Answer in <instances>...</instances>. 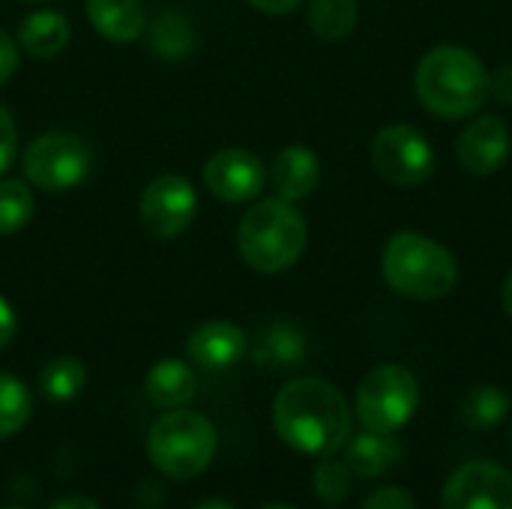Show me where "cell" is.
<instances>
[{"label":"cell","instance_id":"obj_1","mask_svg":"<svg viewBox=\"0 0 512 509\" xmlns=\"http://www.w3.org/2000/svg\"><path fill=\"white\" fill-rule=\"evenodd\" d=\"M279 438L306 456H336L351 438V411L345 396L324 378H294L273 402Z\"/></svg>","mask_w":512,"mask_h":509},{"label":"cell","instance_id":"obj_5","mask_svg":"<svg viewBox=\"0 0 512 509\" xmlns=\"http://www.w3.org/2000/svg\"><path fill=\"white\" fill-rule=\"evenodd\" d=\"M147 456L165 477L192 480L216 459V429L198 411L171 408L150 426Z\"/></svg>","mask_w":512,"mask_h":509},{"label":"cell","instance_id":"obj_32","mask_svg":"<svg viewBox=\"0 0 512 509\" xmlns=\"http://www.w3.org/2000/svg\"><path fill=\"white\" fill-rule=\"evenodd\" d=\"M252 3V9H258V12H264V15H288V12H294L303 0H249Z\"/></svg>","mask_w":512,"mask_h":509},{"label":"cell","instance_id":"obj_7","mask_svg":"<svg viewBox=\"0 0 512 509\" xmlns=\"http://www.w3.org/2000/svg\"><path fill=\"white\" fill-rule=\"evenodd\" d=\"M93 168L90 144L75 132H45L24 150V177L42 192H66L87 180Z\"/></svg>","mask_w":512,"mask_h":509},{"label":"cell","instance_id":"obj_39","mask_svg":"<svg viewBox=\"0 0 512 509\" xmlns=\"http://www.w3.org/2000/svg\"><path fill=\"white\" fill-rule=\"evenodd\" d=\"M510 441H512V432H510Z\"/></svg>","mask_w":512,"mask_h":509},{"label":"cell","instance_id":"obj_17","mask_svg":"<svg viewBox=\"0 0 512 509\" xmlns=\"http://www.w3.org/2000/svg\"><path fill=\"white\" fill-rule=\"evenodd\" d=\"M87 18L99 36L108 42H135L147 30V15L141 0H84Z\"/></svg>","mask_w":512,"mask_h":509},{"label":"cell","instance_id":"obj_4","mask_svg":"<svg viewBox=\"0 0 512 509\" xmlns=\"http://www.w3.org/2000/svg\"><path fill=\"white\" fill-rule=\"evenodd\" d=\"M381 273L408 300H441L459 282V264L450 249L417 231H399L387 240Z\"/></svg>","mask_w":512,"mask_h":509},{"label":"cell","instance_id":"obj_13","mask_svg":"<svg viewBox=\"0 0 512 509\" xmlns=\"http://www.w3.org/2000/svg\"><path fill=\"white\" fill-rule=\"evenodd\" d=\"M246 351H249V336L231 321H207L186 342L189 360L207 372L231 369L246 357Z\"/></svg>","mask_w":512,"mask_h":509},{"label":"cell","instance_id":"obj_34","mask_svg":"<svg viewBox=\"0 0 512 509\" xmlns=\"http://www.w3.org/2000/svg\"><path fill=\"white\" fill-rule=\"evenodd\" d=\"M501 300H504V312L512 318V270H510V276H507V282H504Z\"/></svg>","mask_w":512,"mask_h":509},{"label":"cell","instance_id":"obj_18","mask_svg":"<svg viewBox=\"0 0 512 509\" xmlns=\"http://www.w3.org/2000/svg\"><path fill=\"white\" fill-rule=\"evenodd\" d=\"M72 39V27L63 12L39 9L18 24V48L30 57H57Z\"/></svg>","mask_w":512,"mask_h":509},{"label":"cell","instance_id":"obj_23","mask_svg":"<svg viewBox=\"0 0 512 509\" xmlns=\"http://www.w3.org/2000/svg\"><path fill=\"white\" fill-rule=\"evenodd\" d=\"M84 384L87 369L78 357H57L39 375V387L51 402H72L84 390Z\"/></svg>","mask_w":512,"mask_h":509},{"label":"cell","instance_id":"obj_22","mask_svg":"<svg viewBox=\"0 0 512 509\" xmlns=\"http://www.w3.org/2000/svg\"><path fill=\"white\" fill-rule=\"evenodd\" d=\"M357 15H360L357 0H312L306 21L315 36L336 42L357 27Z\"/></svg>","mask_w":512,"mask_h":509},{"label":"cell","instance_id":"obj_14","mask_svg":"<svg viewBox=\"0 0 512 509\" xmlns=\"http://www.w3.org/2000/svg\"><path fill=\"white\" fill-rule=\"evenodd\" d=\"M405 459V444L396 438V432H372L366 429L357 438H348L345 444V462L354 477L360 480H378L390 474Z\"/></svg>","mask_w":512,"mask_h":509},{"label":"cell","instance_id":"obj_37","mask_svg":"<svg viewBox=\"0 0 512 509\" xmlns=\"http://www.w3.org/2000/svg\"><path fill=\"white\" fill-rule=\"evenodd\" d=\"M24 3H48V0H24Z\"/></svg>","mask_w":512,"mask_h":509},{"label":"cell","instance_id":"obj_36","mask_svg":"<svg viewBox=\"0 0 512 509\" xmlns=\"http://www.w3.org/2000/svg\"><path fill=\"white\" fill-rule=\"evenodd\" d=\"M258 509H294V507H288V504H264V507H258Z\"/></svg>","mask_w":512,"mask_h":509},{"label":"cell","instance_id":"obj_3","mask_svg":"<svg viewBox=\"0 0 512 509\" xmlns=\"http://www.w3.org/2000/svg\"><path fill=\"white\" fill-rule=\"evenodd\" d=\"M309 228L303 213L285 198L255 201L237 228V246L243 261L258 273H285L306 249Z\"/></svg>","mask_w":512,"mask_h":509},{"label":"cell","instance_id":"obj_6","mask_svg":"<svg viewBox=\"0 0 512 509\" xmlns=\"http://www.w3.org/2000/svg\"><path fill=\"white\" fill-rule=\"evenodd\" d=\"M417 405L420 384L399 363L375 366L357 387V417L372 432H399L417 414Z\"/></svg>","mask_w":512,"mask_h":509},{"label":"cell","instance_id":"obj_28","mask_svg":"<svg viewBox=\"0 0 512 509\" xmlns=\"http://www.w3.org/2000/svg\"><path fill=\"white\" fill-rule=\"evenodd\" d=\"M15 150H18V129L12 114L0 105V174L12 165Z\"/></svg>","mask_w":512,"mask_h":509},{"label":"cell","instance_id":"obj_8","mask_svg":"<svg viewBox=\"0 0 512 509\" xmlns=\"http://www.w3.org/2000/svg\"><path fill=\"white\" fill-rule=\"evenodd\" d=\"M372 165L375 171L402 189H414L420 183H426L435 174V150L429 144V138L423 132H417L408 123H393L384 126L375 138H372Z\"/></svg>","mask_w":512,"mask_h":509},{"label":"cell","instance_id":"obj_15","mask_svg":"<svg viewBox=\"0 0 512 509\" xmlns=\"http://www.w3.org/2000/svg\"><path fill=\"white\" fill-rule=\"evenodd\" d=\"M309 357L306 333L291 321H270L252 342V360L264 369H297Z\"/></svg>","mask_w":512,"mask_h":509},{"label":"cell","instance_id":"obj_10","mask_svg":"<svg viewBox=\"0 0 512 509\" xmlns=\"http://www.w3.org/2000/svg\"><path fill=\"white\" fill-rule=\"evenodd\" d=\"M441 509H512V474L489 459L465 462L444 483Z\"/></svg>","mask_w":512,"mask_h":509},{"label":"cell","instance_id":"obj_21","mask_svg":"<svg viewBox=\"0 0 512 509\" xmlns=\"http://www.w3.org/2000/svg\"><path fill=\"white\" fill-rule=\"evenodd\" d=\"M147 39H150V48H153L156 57H162V60H183L195 48V27H192V21L183 12L165 9L147 27Z\"/></svg>","mask_w":512,"mask_h":509},{"label":"cell","instance_id":"obj_19","mask_svg":"<svg viewBox=\"0 0 512 509\" xmlns=\"http://www.w3.org/2000/svg\"><path fill=\"white\" fill-rule=\"evenodd\" d=\"M144 390H147V399L153 405L171 411V408H183V405L192 402V396L198 390V381H195V372H192L189 363H183V360H159L147 372Z\"/></svg>","mask_w":512,"mask_h":509},{"label":"cell","instance_id":"obj_30","mask_svg":"<svg viewBox=\"0 0 512 509\" xmlns=\"http://www.w3.org/2000/svg\"><path fill=\"white\" fill-rule=\"evenodd\" d=\"M492 93L498 96V102L512 105V63H504L492 72Z\"/></svg>","mask_w":512,"mask_h":509},{"label":"cell","instance_id":"obj_24","mask_svg":"<svg viewBox=\"0 0 512 509\" xmlns=\"http://www.w3.org/2000/svg\"><path fill=\"white\" fill-rule=\"evenodd\" d=\"M30 411H33V402H30L27 387L18 378L0 372V441L18 435L27 426Z\"/></svg>","mask_w":512,"mask_h":509},{"label":"cell","instance_id":"obj_31","mask_svg":"<svg viewBox=\"0 0 512 509\" xmlns=\"http://www.w3.org/2000/svg\"><path fill=\"white\" fill-rule=\"evenodd\" d=\"M15 330H18V318L12 312V306L0 297V351L15 339Z\"/></svg>","mask_w":512,"mask_h":509},{"label":"cell","instance_id":"obj_20","mask_svg":"<svg viewBox=\"0 0 512 509\" xmlns=\"http://www.w3.org/2000/svg\"><path fill=\"white\" fill-rule=\"evenodd\" d=\"M510 393L495 387V384H480L474 390H468L462 396V405H459V417L468 429L474 432H489V429H498L507 417H510Z\"/></svg>","mask_w":512,"mask_h":509},{"label":"cell","instance_id":"obj_2","mask_svg":"<svg viewBox=\"0 0 512 509\" xmlns=\"http://www.w3.org/2000/svg\"><path fill=\"white\" fill-rule=\"evenodd\" d=\"M414 93L426 111L444 120L477 114L492 96V72L462 45H438L423 54L414 72Z\"/></svg>","mask_w":512,"mask_h":509},{"label":"cell","instance_id":"obj_25","mask_svg":"<svg viewBox=\"0 0 512 509\" xmlns=\"http://www.w3.org/2000/svg\"><path fill=\"white\" fill-rule=\"evenodd\" d=\"M33 216V195L24 180H0V234L21 231Z\"/></svg>","mask_w":512,"mask_h":509},{"label":"cell","instance_id":"obj_38","mask_svg":"<svg viewBox=\"0 0 512 509\" xmlns=\"http://www.w3.org/2000/svg\"><path fill=\"white\" fill-rule=\"evenodd\" d=\"M3 509H18V507H3Z\"/></svg>","mask_w":512,"mask_h":509},{"label":"cell","instance_id":"obj_9","mask_svg":"<svg viewBox=\"0 0 512 509\" xmlns=\"http://www.w3.org/2000/svg\"><path fill=\"white\" fill-rule=\"evenodd\" d=\"M198 210L195 189L180 174H162L156 177L138 201V219L141 228L153 240H177L189 231Z\"/></svg>","mask_w":512,"mask_h":509},{"label":"cell","instance_id":"obj_33","mask_svg":"<svg viewBox=\"0 0 512 509\" xmlns=\"http://www.w3.org/2000/svg\"><path fill=\"white\" fill-rule=\"evenodd\" d=\"M48 509H102L93 498H87V495H63V498H57V501H51V507Z\"/></svg>","mask_w":512,"mask_h":509},{"label":"cell","instance_id":"obj_29","mask_svg":"<svg viewBox=\"0 0 512 509\" xmlns=\"http://www.w3.org/2000/svg\"><path fill=\"white\" fill-rule=\"evenodd\" d=\"M15 69H18V42L6 30H0V87L15 75Z\"/></svg>","mask_w":512,"mask_h":509},{"label":"cell","instance_id":"obj_11","mask_svg":"<svg viewBox=\"0 0 512 509\" xmlns=\"http://www.w3.org/2000/svg\"><path fill=\"white\" fill-rule=\"evenodd\" d=\"M204 183L219 201L246 204L261 195V189L267 183V171L255 153H249L243 147H225L207 159Z\"/></svg>","mask_w":512,"mask_h":509},{"label":"cell","instance_id":"obj_35","mask_svg":"<svg viewBox=\"0 0 512 509\" xmlns=\"http://www.w3.org/2000/svg\"><path fill=\"white\" fill-rule=\"evenodd\" d=\"M195 509H237L234 504H228V501H219V498H213V501H204V504H198Z\"/></svg>","mask_w":512,"mask_h":509},{"label":"cell","instance_id":"obj_27","mask_svg":"<svg viewBox=\"0 0 512 509\" xmlns=\"http://www.w3.org/2000/svg\"><path fill=\"white\" fill-rule=\"evenodd\" d=\"M363 509H417L414 498L399 489V486H384V489H375L366 501Z\"/></svg>","mask_w":512,"mask_h":509},{"label":"cell","instance_id":"obj_12","mask_svg":"<svg viewBox=\"0 0 512 509\" xmlns=\"http://www.w3.org/2000/svg\"><path fill=\"white\" fill-rule=\"evenodd\" d=\"M510 129L498 114H483L459 135V165L474 177H492L510 156Z\"/></svg>","mask_w":512,"mask_h":509},{"label":"cell","instance_id":"obj_26","mask_svg":"<svg viewBox=\"0 0 512 509\" xmlns=\"http://www.w3.org/2000/svg\"><path fill=\"white\" fill-rule=\"evenodd\" d=\"M354 486V474L345 459L324 456V462L312 474V489L324 504H342Z\"/></svg>","mask_w":512,"mask_h":509},{"label":"cell","instance_id":"obj_16","mask_svg":"<svg viewBox=\"0 0 512 509\" xmlns=\"http://www.w3.org/2000/svg\"><path fill=\"white\" fill-rule=\"evenodd\" d=\"M270 177H273V186H276L279 198H285L291 204L303 201L321 183V159L306 144H291L276 156V162L270 168Z\"/></svg>","mask_w":512,"mask_h":509}]
</instances>
